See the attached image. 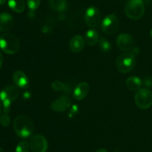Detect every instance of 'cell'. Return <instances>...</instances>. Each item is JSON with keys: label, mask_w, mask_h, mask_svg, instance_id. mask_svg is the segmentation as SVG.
Instances as JSON below:
<instances>
[{"label": "cell", "mask_w": 152, "mask_h": 152, "mask_svg": "<svg viewBox=\"0 0 152 152\" xmlns=\"http://www.w3.org/2000/svg\"><path fill=\"white\" fill-rule=\"evenodd\" d=\"M13 128L19 137L27 138L34 133V125L29 117L21 115L15 118L13 121Z\"/></svg>", "instance_id": "6da1fadb"}, {"label": "cell", "mask_w": 152, "mask_h": 152, "mask_svg": "<svg viewBox=\"0 0 152 152\" xmlns=\"http://www.w3.org/2000/svg\"><path fill=\"white\" fill-rule=\"evenodd\" d=\"M0 49L6 54L13 55L19 49V42L14 34L5 33L0 37Z\"/></svg>", "instance_id": "7a4b0ae2"}, {"label": "cell", "mask_w": 152, "mask_h": 152, "mask_svg": "<svg viewBox=\"0 0 152 152\" xmlns=\"http://www.w3.org/2000/svg\"><path fill=\"white\" fill-rule=\"evenodd\" d=\"M19 91L17 86L7 85L0 92V100L2 101L4 106V113H7L10 110V104L19 97Z\"/></svg>", "instance_id": "3957f363"}, {"label": "cell", "mask_w": 152, "mask_h": 152, "mask_svg": "<svg viewBox=\"0 0 152 152\" xmlns=\"http://www.w3.org/2000/svg\"><path fill=\"white\" fill-rule=\"evenodd\" d=\"M126 16L132 19H139L145 13V5L142 0H129L125 7Z\"/></svg>", "instance_id": "277c9868"}, {"label": "cell", "mask_w": 152, "mask_h": 152, "mask_svg": "<svg viewBox=\"0 0 152 152\" xmlns=\"http://www.w3.org/2000/svg\"><path fill=\"white\" fill-rule=\"evenodd\" d=\"M136 63L135 57L131 52H124L116 60V67L120 72L127 73L132 71Z\"/></svg>", "instance_id": "5b68a950"}, {"label": "cell", "mask_w": 152, "mask_h": 152, "mask_svg": "<svg viewBox=\"0 0 152 152\" xmlns=\"http://www.w3.org/2000/svg\"><path fill=\"white\" fill-rule=\"evenodd\" d=\"M137 106L141 109H147L152 105V92L146 88L138 89L134 95Z\"/></svg>", "instance_id": "8992f818"}, {"label": "cell", "mask_w": 152, "mask_h": 152, "mask_svg": "<svg viewBox=\"0 0 152 152\" xmlns=\"http://www.w3.org/2000/svg\"><path fill=\"white\" fill-rule=\"evenodd\" d=\"M85 22L90 28H95L101 22V13L96 7H90L85 13Z\"/></svg>", "instance_id": "52a82bcc"}, {"label": "cell", "mask_w": 152, "mask_h": 152, "mask_svg": "<svg viewBox=\"0 0 152 152\" xmlns=\"http://www.w3.org/2000/svg\"><path fill=\"white\" fill-rule=\"evenodd\" d=\"M102 29L105 34H114L117 32L119 28V20L114 14H110L105 16L101 24Z\"/></svg>", "instance_id": "ba28073f"}, {"label": "cell", "mask_w": 152, "mask_h": 152, "mask_svg": "<svg viewBox=\"0 0 152 152\" xmlns=\"http://www.w3.org/2000/svg\"><path fill=\"white\" fill-rule=\"evenodd\" d=\"M29 145L33 152H46L48 150L47 139L40 134L31 137Z\"/></svg>", "instance_id": "9c48e42d"}, {"label": "cell", "mask_w": 152, "mask_h": 152, "mask_svg": "<svg viewBox=\"0 0 152 152\" xmlns=\"http://www.w3.org/2000/svg\"><path fill=\"white\" fill-rule=\"evenodd\" d=\"M134 39L129 34H121L117 38V46L123 52L132 50L134 46Z\"/></svg>", "instance_id": "30bf717a"}, {"label": "cell", "mask_w": 152, "mask_h": 152, "mask_svg": "<svg viewBox=\"0 0 152 152\" xmlns=\"http://www.w3.org/2000/svg\"><path fill=\"white\" fill-rule=\"evenodd\" d=\"M71 104V101L68 96L60 97V98H57L56 100L53 101V102L50 104V107L53 110L56 112H64L67 109L69 108Z\"/></svg>", "instance_id": "8fae6325"}, {"label": "cell", "mask_w": 152, "mask_h": 152, "mask_svg": "<svg viewBox=\"0 0 152 152\" xmlns=\"http://www.w3.org/2000/svg\"><path fill=\"white\" fill-rule=\"evenodd\" d=\"M14 20L11 14L8 13H0V31L7 32L13 27Z\"/></svg>", "instance_id": "7c38bea8"}, {"label": "cell", "mask_w": 152, "mask_h": 152, "mask_svg": "<svg viewBox=\"0 0 152 152\" xmlns=\"http://www.w3.org/2000/svg\"><path fill=\"white\" fill-rule=\"evenodd\" d=\"M13 80L18 87L26 89L29 86V79L25 73L21 70L14 72L13 74Z\"/></svg>", "instance_id": "4fadbf2b"}, {"label": "cell", "mask_w": 152, "mask_h": 152, "mask_svg": "<svg viewBox=\"0 0 152 152\" xmlns=\"http://www.w3.org/2000/svg\"><path fill=\"white\" fill-rule=\"evenodd\" d=\"M89 92V85L86 82H80L74 91V98L77 101H81L86 98Z\"/></svg>", "instance_id": "5bb4252c"}, {"label": "cell", "mask_w": 152, "mask_h": 152, "mask_svg": "<svg viewBox=\"0 0 152 152\" xmlns=\"http://www.w3.org/2000/svg\"><path fill=\"white\" fill-rule=\"evenodd\" d=\"M85 41L81 35H76L71 39L69 43V48L74 53H79L81 52L85 46Z\"/></svg>", "instance_id": "9a60e30c"}, {"label": "cell", "mask_w": 152, "mask_h": 152, "mask_svg": "<svg viewBox=\"0 0 152 152\" xmlns=\"http://www.w3.org/2000/svg\"><path fill=\"white\" fill-rule=\"evenodd\" d=\"M126 87L131 90H138L141 87L142 85V80L140 77H136V76H132L129 77L126 81Z\"/></svg>", "instance_id": "2e32d148"}, {"label": "cell", "mask_w": 152, "mask_h": 152, "mask_svg": "<svg viewBox=\"0 0 152 152\" xmlns=\"http://www.w3.org/2000/svg\"><path fill=\"white\" fill-rule=\"evenodd\" d=\"M8 6L12 10L16 13H22L25 7L24 0H8Z\"/></svg>", "instance_id": "e0dca14e"}, {"label": "cell", "mask_w": 152, "mask_h": 152, "mask_svg": "<svg viewBox=\"0 0 152 152\" xmlns=\"http://www.w3.org/2000/svg\"><path fill=\"white\" fill-rule=\"evenodd\" d=\"M86 41L87 44L91 46L96 44L99 41V35L96 31L94 29L88 30L86 34Z\"/></svg>", "instance_id": "ac0fdd59"}, {"label": "cell", "mask_w": 152, "mask_h": 152, "mask_svg": "<svg viewBox=\"0 0 152 152\" xmlns=\"http://www.w3.org/2000/svg\"><path fill=\"white\" fill-rule=\"evenodd\" d=\"M50 5L53 10L56 11H64L67 8V0H49Z\"/></svg>", "instance_id": "d6986e66"}, {"label": "cell", "mask_w": 152, "mask_h": 152, "mask_svg": "<svg viewBox=\"0 0 152 152\" xmlns=\"http://www.w3.org/2000/svg\"><path fill=\"white\" fill-rule=\"evenodd\" d=\"M98 42H99V49H100V50L102 52L107 53V52H108L111 50V44L108 41V40H106L104 37H102V38L99 39Z\"/></svg>", "instance_id": "ffe728a7"}, {"label": "cell", "mask_w": 152, "mask_h": 152, "mask_svg": "<svg viewBox=\"0 0 152 152\" xmlns=\"http://www.w3.org/2000/svg\"><path fill=\"white\" fill-rule=\"evenodd\" d=\"M30 145L28 142L21 141L16 148V152H28Z\"/></svg>", "instance_id": "44dd1931"}, {"label": "cell", "mask_w": 152, "mask_h": 152, "mask_svg": "<svg viewBox=\"0 0 152 152\" xmlns=\"http://www.w3.org/2000/svg\"><path fill=\"white\" fill-rule=\"evenodd\" d=\"M51 87L53 90L56 91L65 90V83H62L60 80H54V81L51 83Z\"/></svg>", "instance_id": "7402d4cb"}, {"label": "cell", "mask_w": 152, "mask_h": 152, "mask_svg": "<svg viewBox=\"0 0 152 152\" xmlns=\"http://www.w3.org/2000/svg\"><path fill=\"white\" fill-rule=\"evenodd\" d=\"M10 116L7 114V113H4L3 115H1V117H0V124H1V126L3 127H8L10 125Z\"/></svg>", "instance_id": "603a6c76"}, {"label": "cell", "mask_w": 152, "mask_h": 152, "mask_svg": "<svg viewBox=\"0 0 152 152\" xmlns=\"http://www.w3.org/2000/svg\"><path fill=\"white\" fill-rule=\"evenodd\" d=\"M41 0H27V4L30 10H34L39 7Z\"/></svg>", "instance_id": "cb8c5ba5"}, {"label": "cell", "mask_w": 152, "mask_h": 152, "mask_svg": "<svg viewBox=\"0 0 152 152\" xmlns=\"http://www.w3.org/2000/svg\"><path fill=\"white\" fill-rule=\"evenodd\" d=\"M140 49H138L137 47H134L133 49H132V52H131V53L132 54V55H134V57H136L137 55H138L140 54Z\"/></svg>", "instance_id": "d4e9b609"}, {"label": "cell", "mask_w": 152, "mask_h": 152, "mask_svg": "<svg viewBox=\"0 0 152 152\" xmlns=\"http://www.w3.org/2000/svg\"><path fill=\"white\" fill-rule=\"evenodd\" d=\"M2 62H3V57H2V55L1 54V52H0V68H1V65H2Z\"/></svg>", "instance_id": "484cf974"}, {"label": "cell", "mask_w": 152, "mask_h": 152, "mask_svg": "<svg viewBox=\"0 0 152 152\" xmlns=\"http://www.w3.org/2000/svg\"><path fill=\"white\" fill-rule=\"evenodd\" d=\"M95 152H108V151L107 150H105V149H99V150H97V151H96Z\"/></svg>", "instance_id": "4316f807"}, {"label": "cell", "mask_w": 152, "mask_h": 152, "mask_svg": "<svg viewBox=\"0 0 152 152\" xmlns=\"http://www.w3.org/2000/svg\"><path fill=\"white\" fill-rule=\"evenodd\" d=\"M6 0H0V5H1V4H4V2H5Z\"/></svg>", "instance_id": "83f0119b"}, {"label": "cell", "mask_w": 152, "mask_h": 152, "mask_svg": "<svg viewBox=\"0 0 152 152\" xmlns=\"http://www.w3.org/2000/svg\"><path fill=\"white\" fill-rule=\"evenodd\" d=\"M1 111H2V108H1V104H0V117H1Z\"/></svg>", "instance_id": "f1b7e54d"}, {"label": "cell", "mask_w": 152, "mask_h": 152, "mask_svg": "<svg viewBox=\"0 0 152 152\" xmlns=\"http://www.w3.org/2000/svg\"><path fill=\"white\" fill-rule=\"evenodd\" d=\"M2 151H3V148L0 147V152H2Z\"/></svg>", "instance_id": "f546056e"}, {"label": "cell", "mask_w": 152, "mask_h": 152, "mask_svg": "<svg viewBox=\"0 0 152 152\" xmlns=\"http://www.w3.org/2000/svg\"><path fill=\"white\" fill-rule=\"evenodd\" d=\"M151 37H152V29H151Z\"/></svg>", "instance_id": "4dcf8cb0"}]
</instances>
